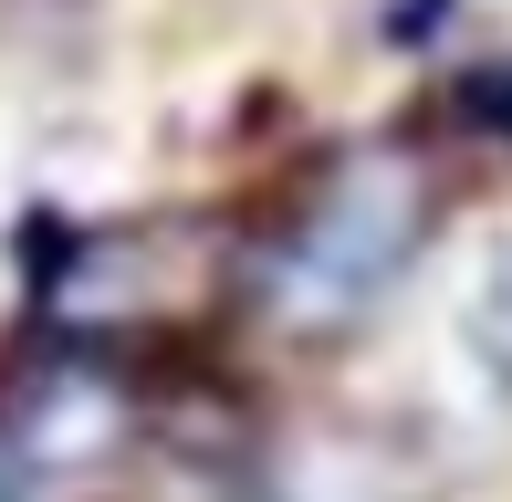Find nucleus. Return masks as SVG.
<instances>
[{"label": "nucleus", "instance_id": "f257e3e1", "mask_svg": "<svg viewBox=\"0 0 512 502\" xmlns=\"http://www.w3.org/2000/svg\"><path fill=\"white\" fill-rule=\"evenodd\" d=\"M408 251H418V168L387 157V147L345 157V168L324 178V199L293 220L283 262H272V314H293V325H345Z\"/></svg>", "mask_w": 512, "mask_h": 502}, {"label": "nucleus", "instance_id": "f03ea898", "mask_svg": "<svg viewBox=\"0 0 512 502\" xmlns=\"http://www.w3.org/2000/svg\"><path fill=\"white\" fill-rule=\"evenodd\" d=\"M471 105H481V116L512 136V74H481V84H471Z\"/></svg>", "mask_w": 512, "mask_h": 502}]
</instances>
